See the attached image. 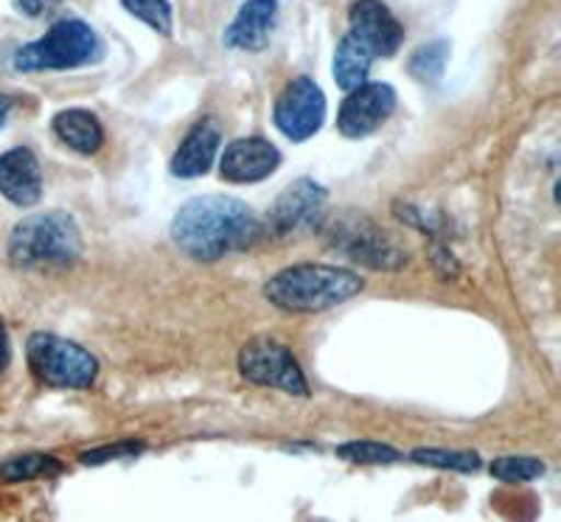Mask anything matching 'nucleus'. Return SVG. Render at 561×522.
Masks as SVG:
<instances>
[{
  "instance_id": "f257e3e1",
  "label": "nucleus",
  "mask_w": 561,
  "mask_h": 522,
  "mask_svg": "<svg viewBox=\"0 0 561 522\" xmlns=\"http://www.w3.org/2000/svg\"><path fill=\"white\" fill-rule=\"evenodd\" d=\"M262 236V217L248 203L225 194L188 200L172 219L174 245L197 261H219L242 253Z\"/></svg>"
},
{
  "instance_id": "f03ea898",
  "label": "nucleus",
  "mask_w": 561,
  "mask_h": 522,
  "mask_svg": "<svg viewBox=\"0 0 561 522\" xmlns=\"http://www.w3.org/2000/svg\"><path fill=\"white\" fill-rule=\"evenodd\" d=\"M365 281L357 273L332 264H295L280 270L264 284V298L284 313L314 315L345 304L363 293Z\"/></svg>"
},
{
  "instance_id": "7ed1b4c3",
  "label": "nucleus",
  "mask_w": 561,
  "mask_h": 522,
  "mask_svg": "<svg viewBox=\"0 0 561 522\" xmlns=\"http://www.w3.org/2000/svg\"><path fill=\"white\" fill-rule=\"evenodd\" d=\"M82 256V234L62 211H43L20 219L9 236V259L14 268H70Z\"/></svg>"
},
{
  "instance_id": "20e7f679",
  "label": "nucleus",
  "mask_w": 561,
  "mask_h": 522,
  "mask_svg": "<svg viewBox=\"0 0 561 522\" xmlns=\"http://www.w3.org/2000/svg\"><path fill=\"white\" fill-rule=\"evenodd\" d=\"M104 57V43L96 29L88 26L84 20H59L51 32L34 43L23 45L14 54V68L23 73L34 70H68L93 65Z\"/></svg>"
},
{
  "instance_id": "39448f33",
  "label": "nucleus",
  "mask_w": 561,
  "mask_h": 522,
  "mask_svg": "<svg viewBox=\"0 0 561 522\" xmlns=\"http://www.w3.org/2000/svg\"><path fill=\"white\" fill-rule=\"evenodd\" d=\"M320 230H325L329 248L368 270H399L408 264V250L396 245L393 236L368 214L343 211Z\"/></svg>"
},
{
  "instance_id": "423d86ee",
  "label": "nucleus",
  "mask_w": 561,
  "mask_h": 522,
  "mask_svg": "<svg viewBox=\"0 0 561 522\" xmlns=\"http://www.w3.org/2000/svg\"><path fill=\"white\" fill-rule=\"evenodd\" d=\"M28 368L48 388L84 390L96 383L99 360L73 340L37 331L26 343Z\"/></svg>"
},
{
  "instance_id": "0eeeda50",
  "label": "nucleus",
  "mask_w": 561,
  "mask_h": 522,
  "mask_svg": "<svg viewBox=\"0 0 561 522\" xmlns=\"http://www.w3.org/2000/svg\"><path fill=\"white\" fill-rule=\"evenodd\" d=\"M325 203L329 194L312 178H300L275 197L267 217L262 219L264 236L273 239H300V236L318 234L325 225Z\"/></svg>"
},
{
  "instance_id": "6e6552de",
  "label": "nucleus",
  "mask_w": 561,
  "mask_h": 522,
  "mask_svg": "<svg viewBox=\"0 0 561 522\" xmlns=\"http://www.w3.org/2000/svg\"><path fill=\"white\" fill-rule=\"evenodd\" d=\"M239 374L262 388H278L284 394L307 396V376L300 371L293 351L275 338H253L239 351Z\"/></svg>"
},
{
  "instance_id": "1a4fd4ad",
  "label": "nucleus",
  "mask_w": 561,
  "mask_h": 522,
  "mask_svg": "<svg viewBox=\"0 0 561 522\" xmlns=\"http://www.w3.org/2000/svg\"><path fill=\"white\" fill-rule=\"evenodd\" d=\"M273 122L280 135H287L293 144L309 140L314 133H320L325 122V97L320 84L309 77H295L275 99Z\"/></svg>"
},
{
  "instance_id": "9d476101",
  "label": "nucleus",
  "mask_w": 561,
  "mask_h": 522,
  "mask_svg": "<svg viewBox=\"0 0 561 522\" xmlns=\"http://www.w3.org/2000/svg\"><path fill=\"white\" fill-rule=\"evenodd\" d=\"M396 110V90L385 82H363L348 90L337 113V127L345 138H365L377 133Z\"/></svg>"
},
{
  "instance_id": "9b49d317",
  "label": "nucleus",
  "mask_w": 561,
  "mask_h": 522,
  "mask_svg": "<svg viewBox=\"0 0 561 522\" xmlns=\"http://www.w3.org/2000/svg\"><path fill=\"white\" fill-rule=\"evenodd\" d=\"M351 32L374 57H393L404 43L402 23L382 0H357L348 12Z\"/></svg>"
},
{
  "instance_id": "f8f14e48",
  "label": "nucleus",
  "mask_w": 561,
  "mask_h": 522,
  "mask_svg": "<svg viewBox=\"0 0 561 522\" xmlns=\"http://www.w3.org/2000/svg\"><path fill=\"white\" fill-rule=\"evenodd\" d=\"M280 166V152L267 138H239L228 144L219 160V174L228 183H259Z\"/></svg>"
},
{
  "instance_id": "ddd939ff",
  "label": "nucleus",
  "mask_w": 561,
  "mask_h": 522,
  "mask_svg": "<svg viewBox=\"0 0 561 522\" xmlns=\"http://www.w3.org/2000/svg\"><path fill=\"white\" fill-rule=\"evenodd\" d=\"M0 194L20 208H32L43 197V169L32 149L14 147L0 155Z\"/></svg>"
},
{
  "instance_id": "4468645a",
  "label": "nucleus",
  "mask_w": 561,
  "mask_h": 522,
  "mask_svg": "<svg viewBox=\"0 0 561 522\" xmlns=\"http://www.w3.org/2000/svg\"><path fill=\"white\" fill-rule=\"evenodd\" d=\"M278 26V0H248L225 32V45L237 52H262L267 48Z\"/></svg>"
},
{
  "instance_id": "2eb2a0df",
  "label": "nucleus",
  "mask_w": 561,
  "mask_h": 522,
  "mask_svg": "<svg viewBox=\"0 0 561 522\" xmlns=\"http://www.w3.org/2000/svg\"><path fill=\"white\" fill-rule=\"evenodd\" d=\"M219 144H222V133H219V124L214 118H203V122L194 124L180 140L178 152L172 158L174 178L192 180L208 174V169L217 160Z\"/></svg>"
},
{
  "instance_id": "dca6fc26",
  "label": "nucleus",
  "mask_w": 561,
  "mask_h": 522,
  "mask_svg": "<svg viewBox=\"0 0 561 522\" xmlns=\"http://www.w3.org/2000/svg\"><path fill=\"white\" fill-rule=\"evenodd\" d=\"M54 133L65 147L79 155H96L104 147V127L90 110H62L54 118Z\"/></svg>"
},
{
  "instance_id": "f3484780",
  "label": "nucleus",
  "mask_w": 561,
  "mask_h": 522,
  "mask_svg": "<svg viewBox=\"0 0 561 522\" xmlns=\"http://www.w3.org/2000/svg\"><path fill=\"white\" fill-rule=\"evenodd\" d=\"M374 59L377 57H374V54H370L368 48L354 37V34H345V37L337 43V52H334V63H332L337 88H343L345 93L359 88V84L368 79V70L370 65H374Z\"/></svg>"
},
{
  "instance_id": "a211bd4d",
  "label": "nucleus",
  "mask_w": 561,
  "mask_h": 522,
  "mask_svg": "<svg viewBox=\"0 0 561 522\" xmlns=\"http://www.w3.org/2000/svg\"><path fill=\"white\" fill-rule=\"evenodd\" d=\"M62 469H65L62 461H57L54 455L28 453V455H20V458L7 461V464H0V480H7V484H20V480L54 478V475H59Z\"/></svg>"
},
{
  "instance_id": "6ab92c4d",
  "label": "nucleus",
  "mask_w": 561,
  "mask_h": 522,
  "mask_svg": "<svg viewBox=\"0 0 561 522\" xmlns=\"http://www.w3.org/2000/svg\"><path fill=\"white\" fill-rule=\"evenodd\" d=\"M449 59V43L447 39H433V43L415 48L413 59H410V73L421 82H438L444 77Z\"/></svg>"
},
{
  "instance_id": "aec40b11",
  "label": "nucleus",
  "mask_w": 561,
  "mask_h": 522,
  "mask_svg": "<svg viewBox=\"0 0 561 522\" xmlns=\"http://www.w3.org/2000/svg\"><path fill=\"white\" fill-rule=\"evenodd\" d=\"M491 475L503 484H530L542 478L545 464L534 455H503L491 464Z\"/></svg>"
},
{
  "instance_id": "412c9836",
  "label": "nucleus",
  "mask_w": 561,
  "mask_h": 522,
  "mask_svg": "<svg viewBox=\"0 0 561 522\" xmlns=\"http://www.w3.org/2000/svg\"><path fill=\"white\" fill-rule=\"evenodd\" d=\"M410 458L415 464L435 466V469H453V472H478L480 455L478 453H460V450H435V446H421L413 450Z\"/></svg>"
},
{
  "instance_id": "4be33fe9",
  "label": "nucleus",
  "mask_w": 561,
  "mask_h": 522,
  "mask_svg": "<svg viewBox=\"0 0 561 522\" xmlns=\"http://www.w3.org/2000/svg\"><path fill=\"white\" fill-rule=\"evenodd\" d=\"M122 7L127 9L133 18L144 20L149 29H154L163 37H172L174 20H172V3L169 0H122Z\"/></svg>"
},
{
  "instance_id": "5701e85b",
  "label": "nucleus",
  "mask_w": 561,
  "mask_h": 522,
  "mask_svg": "<svg viewBox=\"0 0 561 522\" xmlns=\"http://www.w3.org/2000/svg\"><path fill=\"white\" fill-rule=\"evenodd\" d=\"M337 458L351 461V464H396L402 455L393 446L377 444V441H348L337 446Z\"/></svg>"
},
{
  "instance_id": "b1692460",
  "label": "nucleus",
  "mask_w": 561,
  "mask_h": 522,
  "mask_svg": "<svg viewBox=\"0 0 561 522\" xmlns=\"http://www.w3.org/2000/svg\"><path fill=\"white\" fill-rule=\"evenodd\" d=\"M147 450L144 441H118V444H110V446H99V450H88V453L79 455V461L88 466H99V464H107V461H122V458H135Z\"/></svg>"
},
{
  "instance_id": "393cba45",
  "label": "nucleus",
  "mask_w": 561,
  "mask_h": 522,
  "mask_svg": "<svg viewBox=\"0 0 561 522\" xmlns=\"http://www.w3.org/2000/svg\"><path fill=\"white\" fill-rule=\"evenodd\" d=\"M14 9H18L20 14H26V18H43V14H48L51 9H57L62 0H12Z\"/></svg>"
},
{
  "instance_id": "a878e982",
  "label": "nucleus",
  "mask_w": 561,
  "mask_h": 522,
  "mask_svg": "<svg viewBox=\"0 0 561 522\" xmlns=\"http://www.w3.org/2000/svg\"><path fill=\"white\" fill-rule=\"evenodd\" d=\"M7 365H9V338L3 324H0V371H7Z\"/></svg>"
},
{
  "instance_id": "bb28decb",
  "label": "nucleus",
  "mask_w": 561,
  "mask_h": 522,
  "mask_svg": "<svg viewBox=\"0 0 561 522\" xmlns=\"http://www.w3.org/2000/svg\"><path fill=\"white\" fill-rule=\"evenodd\" d=\"M9 110H12V99H9V97H0V127L7 124Z\"/></svg>"
}]
</instances>
